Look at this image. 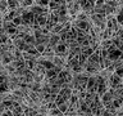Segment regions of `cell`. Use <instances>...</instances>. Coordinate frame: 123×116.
Wrapping results in <instances>:
<instances>
[{"instance_id":"cell-1","label":"cell","mask_w":123,"mask_h":116,"mask_svg":"<svg viewBox=\"0 0 123 116\" xmlns=\"http://www.w3.org/2000/svg\"><path fill=\"white\" fill-rule=\"evenodd\" d=\"M35 48H36V50H37V52L38 53H44L45 52V45H36V46H35Z\"/></svg>"}]
</instances>
